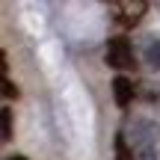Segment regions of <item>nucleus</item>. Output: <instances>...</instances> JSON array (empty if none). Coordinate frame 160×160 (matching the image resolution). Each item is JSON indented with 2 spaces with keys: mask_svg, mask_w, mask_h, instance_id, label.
I'll use <instances>...</instances> for the list:
<instances>
[{
  "mask_svg": "<svg viewBox=\"0 0 160 160\" xmlns=\"http://www.w3.org/2000/svg\"><path fill=\"white\" fill-rule=\"evenodd\" d=\"M3 95L6 98H18V86L12 83V80H3Z\"/></svg>",
  "mask_w": 160,
  "mask_h": 160,
  "instance_id": "6e6552de",
  "label": "nucleus"
},
{
  "mask_svg": "<svg viewBox=\"0 0 160 160\" xmlns=\"http://www.w3.org/2000/svg\"><path fill=\"white\" fill-rule=\"evenodd\" d=\"M107 65L113 68H131L133 65V51H131V42L125 36H116V39L107 42V53H104Z\"/></svg>",
  "mask_w": 160,
  "mask_h": 160,
  "instance_id": "f257e3e1",
  "label": "nucleus"
},
{
  "mask_svg": "<svg viewBox=\"0 0 160 160\" xmlns=\"http://www.w3.org/2000/svg\"><path fill=\"white\" fill-rule=\"evenodd\" d=\"M145 62H148L151 68H157V71H160V39H157V42H151V45L145 48Z\"/></svg>",
  "mask_w": 160,
  "mask_h": 160,
  "instance_id": "423d86ee",
  "label": "nucleus"
},
{
  "mask_svg": "<svg viewBox=\"0 0 160 160\" xmlns=\"http://www.w3.org/2000/svg\"><path fill=\"white\" fill-rule=\"evenodd\" d=\"M9 160H30V157H24V154H12Z\"/></svg>",
  "mask_w": 160,
  "mask_h": 160,
  "instance_id": "9d476101",
  "label": "nucleus"
},
{
  "mask_svg": "<svg viewBox=\"0 0 160 160\" xmlns=\"http://www.w3.org/2000/svg\"><path fill=\"white\" fill-rule=\"evenodd\" d=\"M116 160H137V154L131 151L125 133H116Z\"/></svg>",
  "mask_w": 160,
  "mask_h": 160,
  "instance_id": "39448f33",
  "label": "nucleus"
},
{
  "mask_svg": "<svg viewBox=\"0 0 160 160\" xmlns=\"http://www.w3.org/2000/svg\"><path fill=\"white\" fill-rule=\"evenodd\" d=\"M133 145H137V151H145V148H154L157 139H160V125L151 119H137L133 122Z\"/></svg>",
  "mask_w": 160,
  "mask_h": 160,
  "instance_id": "f03ea898",
  "label": "nucleus"
},
{
  "mask_svg": "<svg viewBox=\"0 0 160 160\" xmlns=\"http://www.w3.org/2000/svg\"><path fill=\"white\" fill-rule=\"evenodd\" d=\"M110 89H113V98L119 107H128V104L133 101V95H137V89H133V83L128 77H113V83H110Z\"/></svg>",
  "mask_w": 160,
  "mask_h": 160,
  "instance_id": "7ed1b4c3",
  "label": "nucleus"
},
{
  "mask_svg": "<svg viewBox=\"0 0 160 160\" xmlns=\"http://www.w3.org/2000/svg\"><path fill=\"white\" fill-rule=\"evenodd\" d=\"M137 160H157V151H154V148H145V151H137Z\"/></svg>",
  "mask_w": 160,
  "mask_h": 160,
  "instance_id": "1a4fd4ad",
  "label": "nucleus"
},
{
  "mask_svg": "<svg viewBox=\"0 0 160 160\" xmlns=\"http://www.w3.org/2000/svg\"><path fill=\"white\" fill-rule=\"evenodd\" d=\"M145 9H148V3H145V0H137V3H131L125 15H119V24H125V27H137V24L142 21Z\"/></svg>",
  "mask_w": 160,
  "mask_h": 160,
  "instance_id": "20e7f679",
  "label": "nucleus"
},
{
  "mask_svg": "<svg viewBox=\"0 0 160 160\" xmlns=\"http://www.w3.org/2000/svg\"><path fill=\"white\" fill-rule=\"evenodd\" d=\"M0 131H3V139H12V110L3 107L0 113Z\"/></svg>",
  "mask_w": 160,
  "mask_h": 160,
  "instance_id": "0eeeda50",
  "label": "nucleus"
}]
</instances>
